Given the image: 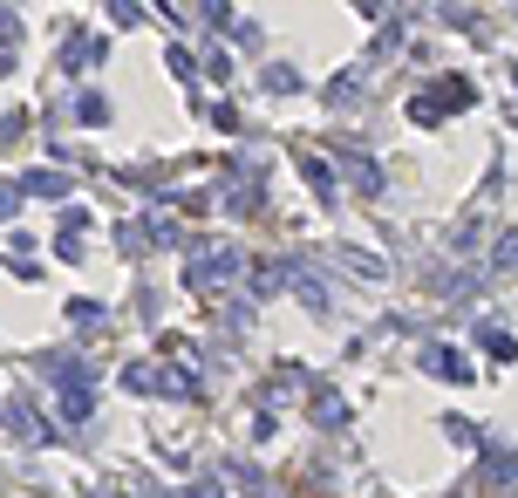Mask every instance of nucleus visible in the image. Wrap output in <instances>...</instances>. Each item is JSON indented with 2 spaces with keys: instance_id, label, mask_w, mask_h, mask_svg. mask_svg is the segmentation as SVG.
I'll return each instance as SVG.
<instances>
[{
  "instance_id": "obj_1",
  "label": "nucleus",
  "mask_w": 518,
  "mask_h": 498,
  "mask_svg": "<svg viewBox=\"0 0 518 498\" xmlns=\"http://www.w3.org/2000/svg\"><path fill=\"white\" fill-rule=\"evenodd\" d=\"M123 389L130 396H171V403H198V376H191L185 362H130L123 369Z\"/></svg>"
},
{
  "instance_id": "obj_13",
  "label": "nucleus",
  "mask_w": 518,
  "mask_h": 498,
  "mask_svg": "<svg viewBox=\"0 0 518 498\" xmlns=\"http://www.w3.org/2000/svg\"><path fill=\"white\" fill-rule=\"evenodd\" d=\"M491 273H518V226L498 232V246H491Z\"/></svg>"
},
{
  "instance_id": "obj_24",
  "label": "nucleus",
  "mask_w": 518,
  "mask_h": 498,
  "mask_svg": "<svg viewBox=\"0 0 518 498\" xmlns=\"http://www.w3.org/2000/svg\"><path fill=\"white\" fill-rule=\"evenodd\" d=\"M21 198H28V192H21V178H14V185H0V219H14V212H21Z\"/></svg>"
},
{
  "instance_id": "obj_17",
  "label": "nucleus",
  "mask_w": 518,
  "mask_h": 498,
  "mask_svg": "<svg viewBox=\"0 0 518 498\" xmlns=\"http://www.w3.org/2000/svg\"><path fill=\"white\" fill-rule=\"evenodd\" d=\"M348 103H362V76H341V82H328V110H348Z\"/></svg>"
},
{
  "instance_id": "obj_22",
  "label": "nucleus",
  "mask_w": 518,
  "mask_h": 498,
  "mask_svg": "<svg viewBox=\"0 0 518 498\" xmlns=\"http://www.w3.org/2000/svg\"><path fill=\"white\" fill-rule=\"evenodd\" d=\"M164 69H171L178 82H191V55H185V41H171V48H164Z\"/></svg>"
},
{
  "instance_id": "obj_18",
  "label": "nucleus",
  "mask_w": 518,
  "mask_h": 498,
  "mask_svg": "<svg viewBox=\"0 0 518 498\" xmlns=\"http://www.w3.org/2000/svg\"><path fill=\"white\" fill-rule=\"evenodd\" d=\"M75 123H110V103L89 89V96H75Z\"/></svg>"
},
{
  "instance_id": "obj_6",
  "label": "nucleus",
  "mask_w": 518,
  "mask_h": 498,
  "mask_svg": "<svg viewBox=\"0 0 518 498\" xmlns=\"http://www.w3.org/2000/svg\"><path fill=\"white\" fill-rule=\"evenodd\" d=\"M96 62H103V41L96 35H69L62 41V69H69V76L75 69H96Z\"/></svg>"
},
{
  "instance_id": "obj_12",
  "label": "nucleus",
  "mask_w": 518,
  "mask_h": 498,
  "mask_svg": "<svg viewBox=\"0 0 518 498\" xmlns=\"http://www.w3.org/2000/svg\"><path fill=\"white\" fill-rule=\"evenodd\" d=\"M14 41H21V21H14V7L0 0V76L14 69Z\"/></svg>"
},
{
  "instance_id": "obj_8",
  "label": "nucleus",
  "mask_w": 518,
  "mask_h": 498,
  "mask_svg": "<svg viewBox=\"0 0 518 498\" xmlns=\"http://www.w3.org/2000/svg\"><path fill=\"white\" fill-rule=\"evenodd\" d=\"M280 287H294V260H266V267H253V294H280Z\"/></svg>"
},
{
  "instance_id": "obj_5",
  "label": "nucleus",
  "mask_w": 518,
  "mask_h": 498,
  "mask_svg": "<svg viewBox=\"0 0 518 498\" xmlns=\"http://www.w3.org/2000/svg\"><path fill=\"white\" fill-rule=\"evenodd\" d=\"M7 430H14V444H55V430H48V417H41L35 403H28V396H21V403H14V410H7Z\"/></svg>"
},
{
  "instance_id": "obj_15",
  "label": "nucleus",
  "mask_w": 518,
  "mask_h": 498,
  "mask_svg": "<svg viewBox=\"0 0 518 498\" xmlns=\"http://www.w3.org/2000/svg\"><path fill=\"white\" fill-rule=\"evenodd\" d=\"M518 478V451H491V464H484V485H512Z\"/></svg>"
},
{
  "instance_id": "obj_16",
  "label": "nucleus",
  "mask_w": 518,
  "mask_h": 498,
  "mask_svg": "<svg viewBox=\"0 0 518 498\" xmlns=\"http://www.w3.org/2000/svg\"><path fill=\"white\" fill-rule=\"evenodd\" d=\"M478 342H484V355H491V362H518V342L505 335V328H484Z\"/></svg>"
},
{
  "instance_id": "obj_2",
  "label": "nucleus",
  "mask_w": 518,
  "mask_h": 498,
  "mask_svg": "<svg viewBox=\"0 0 518 498\" xmlns=\"http://www.w3.org/2000/svg\"><path fill=\"white\" fill-rule=\"evenodd\" d=\"M471 103H478V89L464 76H437L423 96H409V123H416V130H437L450 110H471Z\"/></svg>"
},
{
  "instance_id": "obj_4",
  "label": "nucleus",
  "mask_w": 518,
  "mask_h": 498,
  "mask_svg": "<svg viewBox=\"0 0 518 498\" xmlns=\"http://www.w3.org/2000/svg\"><path fill=\"white\" fill-rule=\"evenodd\" d=\"M416 369L423 376H437V383H471L478 369H471V355H457L450 342H423L416 348Z\"/></svg>"
},
{
  "instance_id": "obj_3",
  "label": "nucleus",
  "mask_w": 518,
  "mask_h": 498,
  "mask_svg": "<svg viewBox=\"0 0 518 498\" xmlns=\"http://www.w3.org/2000/svg\"><path fill=\"white\" fill-rule=\"evenodd\" d=\"M239 273H246V253L239 246H212V253L185 260V294H219L225 280H239Z\"/></svg>"
},
{
  "instance_id": "obj_11",
  "label": "nucleus",
  "mask_w": 518,
  "mask_h": 498,
  "mask_svg": "<svg viewBox=\"0 0 518 498\" xmlns=\"http://www.w3.org/2000/svg\"><path fill=\"white\" fill-rule=\"evenodd\" d=\"M300 178L314 185V198H321V205H334V171L321 164V157H300Z\"/></svg>"
},
{
  "instance_id": "obj_26",
  "label": "nucleus",
  "mask_w": 518,
  "mask_h": 498,
  "mask_svg": "<svg viewBox=\"0 0 518 498\" xmlns=\"http://www.w3.org/2000/svg\"><path fill=\"white\" fill-rule=\"evenodd\" d=\"M178 498H225V492H219V485H212V478H205V485H185V492H178Z\"/></svg>"
},
{
  "instance_id": "obj_14",
  "label": "nucleus",
  "mask_w": 518,
  "mask_h": 498,
  "mask_svg": "<svg viewBox=\"0 0 518 498\" xmlns=\"http://www.w3.org/2000/svg\"><path fill=\"white\" fill-rule=\"evenodd\" d=\"M294 294H300L307 307H314V314H328V287H321L314 273H300V267H294Z\"/></svg>"
},
{
  "instance_id": "obj_25",
  "label": "nucleus",
  "mask_w": 518,
  "mask_h": 498,
  "mask_svg": "<svg viewBox=\"0 0 518 498\" xmlns=\"http://www.w3.org/2000/svg\"><path fill=\"white\" fill-rule=\"evenodd\" d=\"M21 130H28V116H21V110H14V116H0V144H14Z\"/></svg>"
},
{
  "instance_id": "obj_10",
  "label": "nucleus",
  "mask_w": 518,
  "mask_h": 498,
  "mask_svg": "<svg viewBox=\"0 0 518 498\" xmlns=\"http://www.w3.org/2000/svg\"><path fill=\"white\" fill-rule=\"evenodd\" d=\"M21 192H28V198H69V178H62V171H28Z\"/></svg>"
},
{
  "instance_id": "obj_19",
  "label": "nucleus",
  "mask_w": 518,
  "mask_h": 498,
  "mask_svg": "<svg viewBox=\"0 0 518 498\" xmlns=\"http://www.w3.org/2000/svg\"><path fill=\"white\" fill-rule=\"evenodd\" d=\"M266 89H273V96H294V89H300V69L273 62V69H266Z\"/></svg>"
},
{
  "instance_id": "obj_23",
  "label": "nucleus",
  "mask_w": 518,
  "mask_h": 498,
  "mask_svg": "<svg viewBox=\"0 0 518 498\" xmlns=\"http://www.w3.org/2000/svg\"><path fill=\"white\" fill-rule=\"evenodd\" d=\"M110 14H116V28H137V14H144V0H110Z\"/></svg>"
},
{
  "instance_id": "obj_7",
  "label": "nucleus",
  "mask_w": 518,
  "mask_h": 498,
  "mask_svg": "<svg viewBox=\"0 0 518 498\" xmlns=\"http://www.w3.org/2000/svg\"><path fill=\"white\" fill-rule=\"evenodd\" d=\"M307 417L321 423V430H341V423H348V403H341L334 389H314V396H307Z\"/></svg>"
},
{
  "instance_id": "obj_27",
  "label": "nucleus",
  "mask_w": 518,
  "mask_h": 498,
  "mask_svg": "<svg viewBox=\"0 0 518 498\" xmlns=\"http://www.w3.org/2000/svg\"><path fill=\"white\" fill-rule=\"evenodd\" d=\"M512 89H518V69H512Z\"/></svg>"
},
{
  "instance_id": "obj_9",
  "label": "nucleus",
  "mask_w": 518,
  "mask_h": 498,
  "mask_svg": "<svg viewBox=\"0 0 518 498\" xmlns=\"http://www.w3.org/2000/svg\"><path fill=\"white\" fill-rule=\"evenodd\" d=\"M348 185L362 198H382V171H375V157H348Z\"/></svg>"
},
{
  "instance_id": "obj_20",
  "label": "nucleus",
  "mask_w": 518,
  "mask_h": 498,
  "mask_svg": "<svg viewBox=\"0 0 518 498\" xmlns=\"http://www.w3.org/2000/svg\"><path fill=\"white\" fill-rule=\"evenodd\" d=\"M341 267L362 273V280H375V273H382V260H375V253H355V246H341Z\"/></svg>"
},
{
  "instance_id": "obj_21",
  "label": "nucleus",
  "mask_w": 518,
  "mask_h": 498,
  "mask_svg": "<svg viewBox=\"0 0 518 498\" xmlns=\"http://www.w3.org/2000/svg\"><path fill=\"white\" fill-rule=\"evenodd\" d=\"M69 321H75V328H96V321H103V301H82V294H75V301H69Z\"/></svg>"
}]
</instances>
